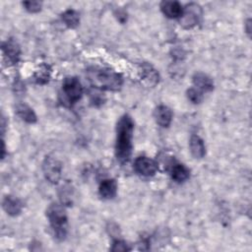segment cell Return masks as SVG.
I'll use <instances>...</instances> for the list:
<instances>
[{"mask_svg":"<svg viewBox=\"0 0 252 252\" xmlns=\"http://www.w3.org/2000/svg\"><path fill=\"white\" fill-rule=\"evenodd\" d=\"M134 131V123L128 114L120 117L116 125V143L115 157L121 163H125L130 159L132 154V138Z\"/></svg>","mask_w":252,"mask_h":252,"instance_id":"1","label":"cell"},{"mask_svg":"<svg viewBox=\"0 0 252 252\" xmlns=\"http://www.w3.org/2000/svg\"><path fill=\"white\" fill-rule=\"evenodd\" d=\"M89 77L94 87L107 91H117L121 88L123 83L120 74L105 68L90 71Z\"/></svg>","mask_w":252,"mask_h":252,"instance_id":"2","label":"cell"},{"mask_svg":"<svg viewBox=\"0 0 252 252\" xmlns=\"http://www.w3.org/2000/svg\"><path fill=\"white\" fill-rule=\"evenodd\" d=\"M46 216L49 220L55 238L58 240L65 239L67 235L68 219L63 206L57 203L51 204L46 211Z\"/></svg>","mask_w":252,"mask_h":252,"instance_id":"3","label":"cell"},{"mask_svg":"<svg viewBox=\"0 0 252 252\" xmlns=\"http://www.w3.org/2000/svg\"><path fill=\"white\" fill-rule=\"evenodd\" d=\"M62 92L69 105H72L81 98L83 87L76 77H67L62 83Z\"/></svg>","mask_w":252,"mask_h":252,"instance_id":"4","label":"cell"},{"mask_svg":"<svg viewBox=\"0 0 252 252\" xmlns=\"http://www.w3.org/2000/svg\"><path fill=\"white\" fill-rule=\"evenodd\" d=\"M202 17V9L199 4L190 3L186 5L183 14L180 17V25L185 29L193 28L198 25Z\"/></svg>","mask_w":252,"mask_h":252,"instance_id":"5","label":"cell"},{"mask_svg":"<svg viewBox=\"0 0 252 252\" xmlns=\"http://www.w3.org/2000/svg\"><path fill=\"white\" fill-rule=\"evenodd\" d=\"M61 162L53 157H46L42 163V171L45 178L51 183H57L61 177Z\"/></svg>","mask_w":252,"mask_h":252,"instance_id":"6","label":"cell"},{"mask_svg":"<svg viewBox=\"0 0 252 252\" xmlns=\"http://www.w3.org/2000/svg\"><path fill=\"white\" fill-rule=\"evenodd\" d=\"M158 168V165L156 160L147 157H139L134 161V169L143 176H153Z\"/></svg>","mask_w":252,"mask_h":252,"instance_id":"7","label":"cell"},{"mask_svg":"<svg viewBox=\"0 0 252 252\" xmlns=\"http://www.w3.org/2000/svg\"><path fill=\"white\" fill-rule=\"evenodd\" d=\"M160 10L167 18L176 19L182 16L184 8L177 1H162L160 3Z\"/></svg>","mask_w":252,"mask_h":252,"instance_id":"8","label":"cell"},{"mask_svg":"<svg viewBox=\"0 0 252 252\" xmlns=\"http://www.w3.org/2000/svg\"><path fill=\"white\" fill-rule=\"evenodd\" d=\"M2 50H3L4 57L7 58L8 62L12 64H15L18 62L21 54V49L19 44L15 40L10 39L4 42L2 45Z\"/></svg>","mask_w":252,"mask_h":252,"instance_id":"9","label":"cell"},{"mask_svg":"<svg viewBox=\"0 0 252 252\" xmlns=\"http://www.w3.org/2000/svg\"><path fill=\"white\" fill-rule=\"evenodd\" d=\"M154 116H155L156 122L159 126L165 128V127H168L171 123L172 111L166 105H158L155 110Z\"/></svg>","mask_w":252,"mask_h":252,"instance_id":"10","label":"cell"},{"mask_svg":"<svg viewBox=\"0 0 252 252\" xmlns=\"http://www.w3.org/2000/svg\"><path fill=\"white\" fill-rule=\"evenodd\" d=\"M117 183L114 179H104L100 182L98 187V194L102 199L110 200L116 196Z\"/></svg>","mask_w":252,"mask_h":252,"instance_id":"11","label":"cell"},{"mask_svg":"<svg viewBox=\"0 0 252 252\" xmlns=\"http://www.w3.org/2000/svg\"><path fill=\"white\" fill-rule=\"evenodd\" d=\"M2 206L4 211L12 217L18 216L23 209V203L21 202V200L14 196H6L3 200Z\"/></svg>","mask_w":252,"mask_h":252,"instance_id":"12","label":"cell"},{"mask_svg":"<svg viewBox=\"0 0 252 252\" xmlns=\"http://www.w3.org/2000/svg\"><path fill=\"white\" fill-rule=\"evenodd\" d=\"M193 84L200 92H211L214 89L213 80L204 73H196L193 76Z\"/></svg>","mask_w":252,"mask_h":252,"instance_id":"13","label":"cell"},{"mask_svg":"<svg viewBox=\"0 0 252 252\" xmlns=\"http://www.w3.org/2000/svg\"><path fill=\"white\" fill-rule=\"evenodd\" d=\"M190 152L195 158H202L206 155L204 141L198 135H192L189 142Z\"/></svg>","mask_w":252,"mask_h":252,"instance_id":"14","label":"cell"},{"mask_svg":"<svg viewBox=\"0 0 252 252\" xmlns=\"http://www.w3.org/2000/svg\"><path fill=\"white\" fill-rule=\"evenodd\" d=\"M17 115L27 123L36 122V115L34 111L26 103H18L16 105Z\"/></svg>","mask_w":252,"mask_h":252,"instance_id":"15","label":"cell"},{"mask_svg":"<svg viewBox=\"0 0 252 252\" xmlns=\"http://www.w3.org/2000/svg\"><path fill=\"white\" fill-rule=\"evenodd\" d=\"M170 174L171 178L176 181V182H183L189 178L190 175V170L181 163H175L171 166L170 169Z\"/></svg>","mask_w":252,"mask_h":252,"instance_id":"16","label":"cell"},{"mask_svg":"<svg viewBox=\"0 0 252 252\" xmlns=\"http://www.w3.org/2000/svg\"><path fill=\"white\" fill-rule=\"evenodd\" d=\"M141 77L144 81L148 82L151 85H156L158 81V72L149 64H143L141 66Z\"/></svg>","mask_w":252,"mask_h":252,"instance_id":"17","label":"cell"},{"mask_svg":"<svg viewBox=\"0 0 252 252\" xmlns=\"http://www.w3.org/2000/svg\"><path fill=\"white\" fill-rule=\"evenodd\" d=\"M61 19L64 22V24L71 29L76 28L79 23H80V16L78 14V12H76L73 9H69L66 10L62 15H61Z\"/></svg>","mask_w":252,"mask_h":252,"instance_id":"18","label":"cell"},{"mask_svg":"<svg viewBox=\"0 0 252 252\" xmlns=\"http://www.w3.org/2000/svg\"><path fill=\"white\" fill-rule=\"evenodd\" d=\"M33 78L37 84H40V85L46 84L50 78V69H49L48 65L42 64L39 67V69L37 71H35Z\"/></svg>","mask_w":252,"mask_h":252,"instance_id":"19","label":"cell"},{"mask_svg":"<svg viewBox=\"0 0 252 252\" xmlns=\"http://www.w3.org/2000/svg\"><path fill=\"white\" fill-rule=\"evenodd\" d=\"M187 97L193 103H200L203 100L202 92L197 90L196 88H190L187 90Z\"/></svg>","mask_w":252,"mask_h":252,"instance_id":"20","label":"cell"},{"mask_svg":"<svg viewBox=\"0 0 252 252\" xmlns=\"http://www.w3.org/2000/svg\"><path fill=\"white\" fill-rule=\"evenodd\" d=\"M23 6L30 13H36L41 10L42 3L39 1H25L23 2Z\"/></svg>","mask_w":252,"mask_h":252,"instance_id":"21","label":"cell"},{"mask_svg":"<svg viewBox=\"0 0 252 252\" xmlns=\"http://www.w3.org/2000/svg\"><path fill=\"white\" fill-rule=\"evenodd\" d=\"M111 250L114 251V252H117V251H129V250H131V248L128 246V244L125 241L120 240V239H116L112 243Z\"/></svg>","mask_w":252,"mask_h":252,"instance_id":"22","label":"cell"}]
</instances>
